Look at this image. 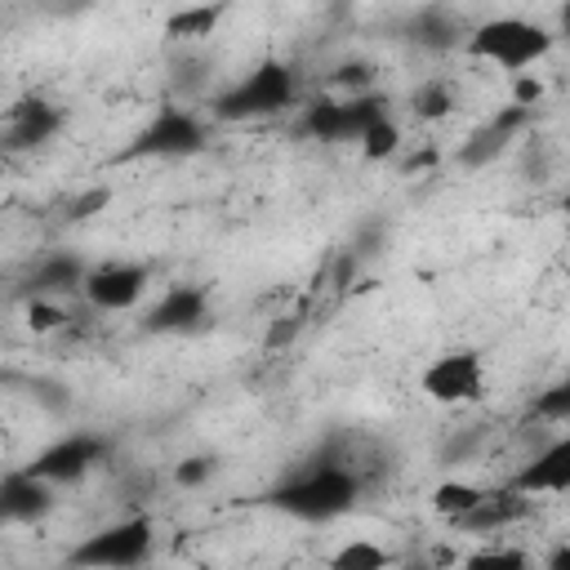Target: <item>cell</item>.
Instances as JSON below:
<instances>
[{
    "label": "cell",
    "instance_id": "cell-14",
    "mask_svg": "<svg viewBox=\"0 0 570 570\" xmlns=\"http://www.w3.org/2000/svg\"><path fill=\"white\" fill-rule=\"evenodd\" d=\"M89 263L71 249H53L45 258H36L31 267V298H62V294H80L89 281Z\"/></svg>",
    "mask_w": 570,
    "mask_h": 570
},
{
    "label": "cell",
    "instance_id": "cell-31",
    "mask_svg": "<svg viewBox=\"0 0 570 570\" xmlns=\"http://www.w3.org/2000/svg\"><path fill=\"white\" fill-rule=\"evenodd\" d=\"M543 570H570V543H557V548L543 557Z\"/></svg>",
    "mask_w": 570,
    "mask_h": 570
},
{
    "label": "cell",
    "instance_id": "cell-30",
    "mask_svg": "<svg viewBox=\"0 0 570 570\" xmlns=\"http://www.w3.org/2000/svg\"><path fill=\"white\" fill-rule=\"evenodd\" d=\"M294 334H298V316H289V325H285V316H281V321L272 325V338H267V343H272V347H281V343H289Z\"/></svg>",
    "mask_w": 570,
    "mask_h": 570
},
{
    "label": "cell",
    "instance_id": "cell-28",
    "mask_svg": "<svg viewBox=\"0 0 570 570\" xmlns=\"http://www.w3.org/2000/svg\"><path fill=\"white\" fill-rule=\"evenodd\" d=\"M370 67L365 62H347V67H338V76H334V85H343V89H352V94H370Z\"/></svg>",
    "mask_w": 570,
    "mask_h": 570
},
{
    "label": "cell",
    "instance_id": "cell-17",
    "mask_svg": "<svg viewBox=\"0 0 570 570\" xmlns=\"http://www.w3.org/2000/svg\"><path fill=\"white\" fill-rule=\"evenodd\" d=\"M485 494H490L485 485H476V481H459V476H454V481H441V485L432 490L428 503H432V512H436L441 521L459 525L463 517H472V512L485 503Z\"/></svg>",
    "mask_w": 570,
    "mask_h": 570
},
{
    "label": "cell",
    "instance_id": "cell-12",
    "mask_svg": "<svg viewBox=\"0 0 570 570\" xmlns=\"http://www.w3.org/2000/svg\"><path fill=\"white\" fill-rule=\"evenodd\" d=\"M0 512H4V521L36 525L40 517L53 512V485L40 481L31 468H13V472H4V481H0Z\"/></svg>",
    "mask_w": 570,
    "mask_h": 570
},
{
    "label": "cell",
    "instance_id": "cell-33",
    "mask_svg": "<svg viewBox=\"0 0 570 570\" xmlns=\"http://www.w3.org/2000/svg\"><path fill=\"white\" fill-rule=\"evenodd\" d=\"M561 214H570V187H566V196H561Z\"/></svg>",
    "mask_w": 570,
    "mask_h": 570
},
{
    "label": "cell",
    "instance_id": "cell-16",
    "mask_svg": "<svg viewBox=\"0 0 570 570\" xmlns=\"http://www.w3.org/2000/svg\"><path fill=\"white\" fill-rule=\"evenodd\" d=\"M525 503H530V499H521L517 490L499 485V490H490L485 503H481L472 517H463L454 530H463V534H499V530H508L512 521H521Z\"/></svg>",
    "mask_w": 570,
    "mask_h": 570
},
{
    "label": "cell",
    "instance_id": "cell-10",
    "mask_svg": "<svg viewBox=\"0 0 570 570\" xmlns=\"http://www.w3.org/2000/svg\"><path fill=\"white\" fill-rule=\"evenodd\" d=\"M508 490H517L521 499L570 494V432L552 436L539 454H530V459L508 476Z\"/></svg>",
    "mask_w": 570,
    "mask_h": 570
},
{
    "label": "cell",
    "instance_id": "cell-23",
    "mask_svg": "<svg viewBox=\"0 0 570 570\" xmlns=\"http://www.w3.org/2000/svg\"><path fill=\"white\" fill-rule=\"evenodd\" d=\"M530 414L543 419V423H570V374H561L557 383H548V387L530 401Z\"/></svg>",
    "mask_w": 570,
    "mask_h": 570
},
{
    "label": "cell",
    "instance_id": "cell-20",
    "mask_svg": "<svg viewBox=\"0 0 570 570\" xmlns=\"http://www.w3.org/2000/svg\"><path fill=\"white\" fill-rule=\"evenodd\" d=\"M356 147H361V156H365V160H374V165H379V160H392V156L401 151V125H396L392 116H379V120L361 134V142H356Z\"/></svg>",
    "mask_w": 570,
    "mask_h": 570
},
{
    "label": "cell",
    "instance_id": "cell-26",
    "mask_svg": "<svg viewBox=\"0 0 570 570\" xmlns=\"http://www.w3.org/2000/svg\"><path fill=\"white\" fill-rule=\"evenodd\" d=\"M107 205H111V187H89V191H80L76 200H67V218H71V223H85V218L102 214Z\"/></svg>",
    "mask_w": 570,
    "mask_h": 570
},
{
    "label": "cell",
    "instance_id": "cell-18",
    "mask_svg": "<svg viewBox=\"0 0 570 570\" xmlns=\"http://www.w3.org/2000/svg\"><path fill=\"white\" fill-rule=\"evenodd\" d=\"M325 570H392V552L365 534L356 539H343L330 557H325Z\"/></svg>",
    "mask_w": 570,
    "mask_h": 570
},
{
    "label": "cell",
    "instance_id": "cell-7",
    "mask_svg": "<svg viewBox=\"0 0 570 570\" xmlns=\"http://www.w3.org/2000/svg\"><path fill=\"white\" fill-rule=\"evenodd\" d=\"M419 392L432 405H472L485 396V356L476 347H450L432 356L419 374Z\"/></svg>",
    "mask_w": 570,
    "mask_h": 570
},
{
    "label": "cell",
    "instance_id": "cell-8",
    "mask_svg": "<svg viewBox=\"0 0 570 570\" xmlns=\"http://www.w3.org/2000/svg\"><path fill=\"white\" fill-rule=\"evenodd\" d=\"M107 436H98V432H67V436H58V441H49L45 450H36V459L27 463L40 481H49V485H67V481H80V476H89L102 459H107Z\"/></svg>",
    "mask_w": 570,
    "mask_h": 570
},
{
    "label": "cell",
    "instance_id": "cell-5",
    "mask_svg": "<svg viewBox=\"0 0 570 570\" xmlns=\"http://www.w3.org/2000/svg\"><path fill=\"white\" fill-rule=\"evenodd\" d=\"M205 151V125L196 111L178 107V102H160L147 125L134 134V142L120 151L125 160H183V156H196Z\"/></svg>",
    "mask_w": 570,
    "mask_h": 570
},
{
    "label": "cell",
    "instance_id": "cell-6",
    "mask_svg": "<svg viewBox=\"0 0 570 570\" xmlns=\"http://www.w3.org/2000/svg\"><path fill=\"white\" fill-rule=\"evenodd\" d=\"M387 116L383 94H347V98H312L298 116V134L316 142H361V134Z\"/></svg>",
    "mask_w": 570,
    "mask_h": 570
},
{
    "label": "cell",
    "instance_id": "cell-11",
    "mask_svg": "<svg viewBox=\"0 0 570 570\" xmlns=\"http://www.w3.org/2000/svg\"><path fill=\"white\" fill-rule=\"evenodd\" d=\"M205 316H209V289L183 281V285H169V289L147 307L142 330H147V334H191V330L205 325Z\"/></svg>",
    "mask_w": 570,
    "mask_h": 570
},
{
    "label": "cell",
    "instance_id": "cell-24",
    "mask_svg": "<svg viewBox=\"0 0 570 570\" xmlns=\"http://www.w3.org/2000/svg\"><path fill=\"white\" fill-rule=\"evenodd\" d=\"M459 570H530V557H525V548L499 543V548H481V552L463 557Z\"/></svg>",
    "mask_w": 570,
    "mask_h": 570
},
{
    "label": "cell",
    "instance_id": "cell-15",
    "mask_svg": "<svg viewBox=\"0 0 570 570\" xmlns=\"http://www.w3.org/2000/svg\"><path fill=\"white\" fill-rule=\"evenodd\" d=\"M525 120H530V111H525V107H517V102H512V107H503V111H499L490 125H481V129H476V134L463 142L459 160H463V165H485V160H494V156L508 147V138H512V134H517Z\"/></svg>",
    "mask_w": 570,
    "mask_h": 570
},
{
    "label": "cell",
    "instance_id": "cell-9",
    "mask_svg": "<svg viewBox=\"0 0 570 570\" xmlns=\"http://www.w3.org/2000/svg\"><path fill=\"white\" fill-rule=\"evenodd\" d=\"M147 281H151L147 263L107 258V263H98V267L89 272V281H85L80 294H85V303H89L94 312H129V307L142 303Z\"/></svg>",
    "mask_w": 570,
    "mask_h": 570
},
{
    "label": "cell",
    "instance_id": "cell-22",
    "mask_svg": "<svg viewBox=\"0 0 570 570\" xmlns=\"http://www.w3.org/2000/svg\"><path fill=\"white\" fill-rule=\"evenodd\" d=\"M414 40H419V45H432V49H445V45H459V49H463L468 31H459V27L450 22V13H419V18H414Z\"/></svg>",
    "mask_w": 570,
    "mask_h": 570
},
{
    "label": "cell",
    "instance_id": "cell-3",
    "mask_svg": "<svg viewBox=\"0 0 570 570\" xmlns=\"http://www.w3.org/2000/svg\"><path fill=\"white\" fill-rule=\"evenodd\" d=\"M298 102V76L285 58H263L254 62L236 85H227L214 98V116L218 120H267L281 116Z\"/></svg>",
    "mask_w": 570,
    "mask_h": 570
},
{
    "label": "cell",
    "instance_id": "cell-32",
    "mask_svg": "<svg viewBox=\"0 0 570 570\" xmlns=\"http://www.w3.org/2000/svg\"><path fill=\"white\" fill-rule=\"evenodd\" d=\"M557 22H561V36H570V4H561V13H557Z\"/></svg>",
    "mask_w": 570,
    "mask_h": 570
},
{
    "label": "cell",
    "instance_id": "cell-25",
    "mask_svg": "<svg viewBox=\"0 0 570 570\" xmlns=\"http://www.w3.org/2000/svg\"><path fill=\"white\" fill-rule=\"evenodd\" d=\"M214 468H218V463H214L209 454H187V459L174 463V485H178V490H196V485H205V481L214 476Z\"/></svg>",
    "mask_w": 570,
    "mask_h": 570
},
{
    "label": "cell",
    "instance_id": "cell-29",
    "mask_svg": "<svg viewBox=\"0 0 570 570\" xmlns=\"http://www.w3.org/2000/svg\"><path fill=\"white\" fill-rule=\"evenodd\" d=\"M539 98H543V85H539V80H534L530 71H525V76H517V98H512V102L530 111V107H534Z\"/></svg>",
    "mask_w": 570,
    "mask_h": 570
},
{
    "label": "cell",
    "instance_id": "cell-13",
    "mask_svg": "<svg viewBox=\"0 0 570 570\" xmlns=\"http://www.w3.org/2000/svg\"><path fill=\"white\" fill-rule=\"evenodd\" d=\"M62 129V111L45 98H27L18 107H9L4 116V138L13 151H27V147H45L53 134Z\"/></svg>",
    "mask_w": 570,
    "mask_h": 570
},
{
    "label": "cell",
    "instance_id": "cell-4",
    "mask_svg": "<svg viewBox=\"0 0 570 570\" xmlns=\"http://www.w3.org/2000/svg\"><path fill=\"white\" fill-rule=\"evenodd\" d=\"M151 552H156V521L147 512H134L85 534L67 561L76 570H138Z\"/></svg>",
    "mask_w": 570,
    "mask_h": 570
},
{
    "label": "cell",
    "instance_id": "cell-19",
    "mask_svg": "<svg viewBox=\"0 0 570 570\" xmlns=\"http://www.w3.org/2000/svg\"><path fill=\"white\" fill-rule=\"evenodd\" d=\"M218 22H223L218 4H191V9H178L165 18V36L169 40H205L218 31Z\"/></svg>",
    "mask_w": 570,
    "mask_h": 570
},
{
    "label": "cell",
    "instance_id": "cell-27",
    "mask_svg": "<svg viewBox=\"0 0 570 570\" xmlns=\"http://www.w3.org/2000/svg\"><path fill=\"white\" fill-rule=\"evenodd\" d=\"M27 321H31L36 334H49V330H58V325L67 321V312H62L58 298H31V303H27Z\"/></svg>",
    "mask_w": 570,
    "mask_h": 570
},
{
    "label": "cell",
    "instance_id": "cell-1",
    "mask_svg": "<svg viewBox=\"0 0 570 570\" xmlns=\"http://www.w3.org/2000/svg\"><path fill=\"white\" fill-rule=\"evenodd\" d=\"M356 499H361V472L347 468L343 459H316L267 494V503L294 521H338L356 508Z\"/></svg>",
    "mask_w": 570,
    "mask_h": 570
},
{
    "label": "cell",
    "instance_id": "cell-2",
    "mask_svg": "<svg viewBox=\"0 0 570 570\" xmlns=\"http://www.w3.org/2000/svg\"><path fill=\"white\" fill-rule=\"evenodd\" d=\"M557 36L543 27V22H530V18H517V13H499V18H485L468 31L463 40V53L476 58V62H490L499 71H512V76H525V67L543 62L552 53Z\"/></svg>",
    "mask_w": 570,
    "mask_h": 570
},
{
    "label": "cell",
    "instance_id": "cell-21",
    "mask_svg": "<svg viewBox=\"0 0 570 570\" xmlns=\"http://www.w3.org/2000/svg\"><path fill=\"white\" fill-rule=\"evenodd\" d=\"M410 107H414L419 120H445L454 111V89L445 80H428L410 94Z\"/></svg>",
    "mask_w": 570,
    "mask_h": 570
}]
</instances>
